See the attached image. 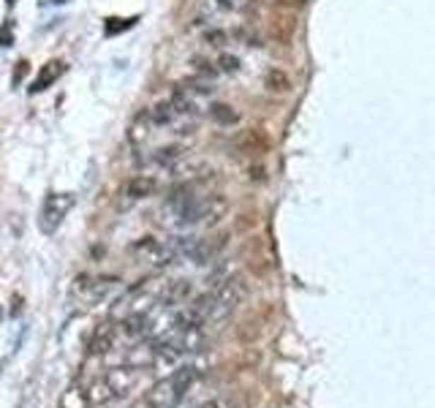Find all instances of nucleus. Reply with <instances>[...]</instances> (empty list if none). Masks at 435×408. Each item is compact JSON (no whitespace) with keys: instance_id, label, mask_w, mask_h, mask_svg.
<instances>
[{"instance_id":"nucleus-1","label":"nucleus","mask_w":435,"mask_h":408,"mask_svg":"<svg viewBox=\"0 0 435 408\" xmlns=\"http://www.w3.org/2000/svg\"><path fill=\"white\" fill-rule=\"evenodd\" d=\"M196 381V371L193 368H180L174 371L169 378H161L158 384H153L150 390L144 392V406L147 408H177L188 390L193 387Z\"/></svg>"},{"instance_id":"nucleus-2","label":"nucleus","mask_w":435,"mask_h":408,"mask_svg":"<svg viewBox=\"0 0 435 408\" xmlns=\"http://www.w3.org/2000/svg\"><path fill=\"white\" fill-rule=\"evenodd\" d=\"M74 207V194H50L44 207H41V215H38V226L44 234H54L60 229V223L66 221V215L71 213Z\"/></svg>"},{"instance_id":"nucleus-3","label":"nucleus","mask_w":435,"mask_h":408,"mask_svg":"<svg viewBox=\"0 0 435 408\" xmlns=\"http://www.w3.org/2000/svg\"><path fill=\"white\" fill-rule=\"evenodd\" d=\"M226 234H218V237H204V240H193L191 237V243H185L182 245V250L191 256L196 264H207V262H212L221 250L226 248Z\"/></svg>"},{"instance_id":"nucleus-4","label":"nucleus","mask_w":435,"mask_h":408,"mask_svg":"<svg viewBox=\"0 0 435 408\" xmlns=\"http://www.w3.org/2000/svg\"><path fill=\"white\" fill-rule=\"evenodd\" d=\"M101 381L106 384V390L112 392V397H120V395H128L139 384V373L134 368H115V371L106 373Z\"/></svg>"},{"instance_id":"nucleus-5","label":"nucleus","mask_w":435,"mask_h":408,"mask_svg":"<svg viewBox=\"0 0 435 408\" xmlns=\"http://www.w3.org/2000/svg\"><path fill=\"white\" fill-rule=\"evenodd\" d=\"M161 188V180L156 175H150V172H144V175H137V177H131L125 182V188H122V194L128 202H139V199H147V196H153Z\"/></svg>"},{"instance_id":"nucleus-6","label":"nucleus","mask_w":435,"mask_h":408,"mask_svg":"<svg viewBox=\"0 0 435 408\" xmlns=\"http://www.w3.org/2000/svg\"><path fill=\"white\" fill-rule=\"evenodd\" d=\"M134 253H137V256H141L144 262L156 264V267L169 264V259L174 256L172 248H166L163 243H158V240H153V237H147V240H139V243H137V248H134Z\"/></svg>"},{"instance_id":"nucleus-7","label":"nucleus","mask_w":435,"mask_h":408,"mask_svg":"<svg viewBox=\"0 0 435 408\" xmlns=\"http://www.w3.org/2000/svg\"><path fill=\"white\" fill-rule=\"evenodd\" d=\"M66 71V63H60V60H50V63H44L38 74H35L33 85H30V93H44V90H50L63 76Z\"/></svg>"},{"instance_id":"nucleus-8","label":"nucleus","mask_w":435,"mask_h":408,"mask_svg":"<svg viewBox=\"0 0 435 408\" xmlns=\"http://www.w3.org/2000/svg\"><path fill=\"white\" fill-rule=\"evenodd\" d=\"M117 330L115 327H98L95 330V335H93V340H90V351L93 354H106V351H112L115 349V343H117Z\"/></svg>"},{"instance_id":"nucleus-9","label":"nucleus","mask_w":435,"mask_h":408,"mask_svg":"<svg viewBox=\"0 0 435 408\" xmlns=\"http://www.w3.org/2000/svg\"><path fill=\"white\" fill-rule=\"evenodd\" d=\"M209 120L218 125H237L240 123V112L234 107H228V104H221V101H215V104H209Z\"/></svg>"},{"instance_id":"nucleus-10","label":"nucleus","mask_w":435,"mask_h":408,"mask_svg":"<svg viewBox=\"0 0 435 408\" xmlns=\"http://www.w3.org/2000/svg\"><path fill=\"white\" fill-rule=\"evenodd\" d=\"M264 88L269 90V93H289L291 90V79H289V74L283 71V69H269V71L264 74Z\"/></svg>"},{"instance_id":"nucleus-11","label":"nucleus","mask_w":435,"mask_h":408,"mask_svg":"<svg viewBox=\"0 0 435 408\" xmlns=\"http://www.w3.org/2000/svg\"><path fill=\"white\" fill-rule=\"evenodd\" d=\"M90 395L87 390L82 387H71V390L63 392V397H60V408H90Z\"/></svg>"},{"instance_id":"nucleus-12","label":"nucleus","mask_w":435,"mask_h":408,"mask_svg":"<svg viewBox=\"0 0 435 408\" xmlns=\"http://www.w3.org/2000/svg\"><path fill=\"white\" fill-rule=\"evenodd\" d=\"M137 19H139V17H128V19L109 17L104 22V36L112 38V36H117V33H125V30H131V28L137 25Z\"/></svg>"},{"instance_id":"nucleus-13","label":"nucleus","mask_w":435,"mask_h":408,"mask_svg":"<svg viewBox=\"0 0 435 408\" xmlns=\"http://www.w3.org/2000/svg\"><path fill=\"white\" fill-rule=\"evenodd\" d=\"M240 69H243V63H240V57H237V54H221V57H218V71L240 74Z\"/></svg>"},{"instance_id":"nucleus-14","label":"nucleus","mask_w":435,"mask_h":408,"mask_svg":"<svg viewBox=\"0 0 435 408\" xmlns=\"http://www.w3.org/2000/svg\"><path fill=\"white\" fill-rule=\"evenodd\" d=\"M204 41H207L209 47H224V44H228V33L226 30H209Z\"/></svg>"},{"instance_id":"nucleus-15","label":"nucleus","mask_w":435,"mask_h":408,"mask_svg":"<svg viewBox=\"0 0 435 408\" xmlns=\"http://www.w3.org/2000/svg\"><path fill=\"white\" fill-rule=\"evenodd\" d=\"M25 74H28V60H19V63H17V74L11 76V82H14V85H19Z\"/></svg>"},{"instance_id":"nucleus-16","label":"nucleus","mask_w":435,"mask_h":408,"mask_svg":"<svg viewBox=\"0 0 435 408\" xmlns=\"http://www.w3.org/2000/svg\"><path fill=\"white\" fill-rule=\"evenodd\" d=\"M6 44H11V25L0 28V47H6Z\"/></svg>"},{"instance_id":"nucleus-17","label":"nucleus","mask_w":435,"mask_h":408,"mask_svg":"<svg viewBox=\"0 0 435 408\" xmlns=\"http://www.w3.org/2000/svg\"><path fill=\"white\" fill-rule=\"evenodd\" d=\"M204 408H221V406H218V403H209V406H204Z\"/></svg>"}]
</instances>
